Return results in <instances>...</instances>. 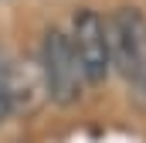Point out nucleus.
Wrapping results in <instances>:
<instances>
[{
  "label": "nucleus",
  "instance_id": "2",
  "mask_svg": "<svg viewBox=\"0 0 146 143\" xmlns=\"http://www.w3.org/2000/svg\"><path fill=\"white\" fill-rule=\"evenodd\" d=\"M41 78H44V92L54 106H72L85 92V75L75 58L72 37L61 27H48L41 37Z\"/></svg>",
  "mask_w": 146,
  "mask_h": 143
},
{
  "label": "nucleus",
  "instance_id": "3",
  "mask_svg": "<svg viewBox=\"0 0 146 143\" xmlns=\"http://www.w3.org/2000/svg\"><path fill=\"white\" fill-rule=\"evenodd\" d=\"M68 37H72V48H75L78 65H82L85 82L88 85H102L109 78V72H112L109 27H106V21L95 10L82 7V10H75V17H72V34Z\"/></svg>",
  "mask_w": 146,
  "mask_h": 143
},
{
  "label": "nucleus",
  "instance_id": "4",
  "mask_svg": "<svg viewBox=\"0 0 146 143\" xmlns=\"http://www.w3.org/2000/svg\"><path fill=\"white\" fill-rule=\"evenodd\" d=\"M10 106H14V82H10V72L0 61V123L10 116Z\"/></svg>",
  "mask_w": 146,
  "mask_h": 143
},
{
  "label": "nucleus",
  "instance_id": "1",
  "mask_svg": "<svg viewBox=\"0 0 146 143\" xmlns=\"http://www.w3.org/2000/svg\"><path fill=\"white\" fill-rule=\"evenodd\" d=\"M109 27V58L129 85V92L146 102V14L136 7H119Z\"/></svg>",
  "mask_w": 146,
  "mask_h": 143
}]
</instances>
